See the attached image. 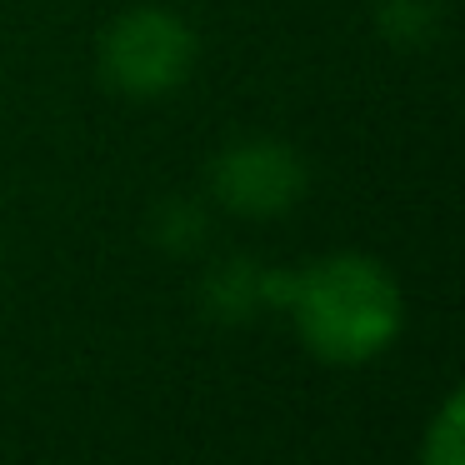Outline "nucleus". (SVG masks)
Masks as SVG:
<instances>
[{"mask_svg": "<svg viewBox=\"0 0 465 465\" xmlns=\"http://www.w3.org/2000/svg\"><path fill=\"white\" fill-rule=\"evenodd\" d=\"M265 305H281L301 345L325 365L375 361L405 325L401 285L365 251H335L305 271H265Z\"/></svg>", "mask_w": 465, "mask_h": 465, "instance_id": "f257e3e1", "label": "nucleus"}, {"mask_svg": "<svg viewBox=\"0 0 465 465\" xmlns=\"http://www.w3.org/2000/svg\"><path fill=\"white\" fill-rule=\"evenodd\" d=\"M311 185L305 161L281 141H235L211 161V195L231 215L271 221L285 215Z\"/></svg>", "mask_w": 465, "mask_h": 465, "instance_id": "7ed1b4c3", "label": "nucleus"}, {"mask_svg": "<svg viewBox=\"0 0 465 465\" xmlns=\"http://www.w3.org/2000/svg\"><path fill=\"white\" fill-rule=\"evenodd\" d=\"M205 301H211L215 315L225 321H241L255 305H265V271H255L251 261H231L205 281Z\"/></svg>", "mask_w": 465, "mask_h": 465, "instance_id": "20e7f679", "label": "nucleus"}, {"mask_svg": "<svg viewBox=\"0 0 465 465\" xmlns=\"http://www.w3.org/2000/svg\"><path fill=\"white\" fill-rule=\"evenodd\" d=\"M420 465H465V391H450L420 435Z\"/></svg>", "mask_w": 465, "mask_h": 465, "instance_id": "39448f33", "label": "nucleus"}, {"mask_svg": "<svg viewBox=\"0 0 465 465\" xmlns=\"http://www.w3.org/2000/svg\"><path fill=\"white\" fill-rule=\"evenodd\" d=\"M201 41L165 5H131L101 35V75L131 101L175 95L195 71Z\"/></svg>", "mask_w": 465, "mask_h": 465, "instance_id": "f03ea898", "label": "nucleus"}]
</instances>
